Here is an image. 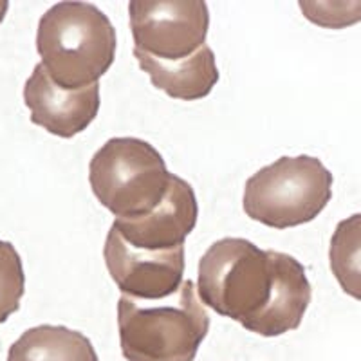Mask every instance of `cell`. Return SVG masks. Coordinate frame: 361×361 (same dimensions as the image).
Segmentation results:
<instances>
[{
	"instance_id": "15",
	"label": "cell",
	"mask_w": 361,
	"mask_h": 361,
	"mask_svg": "<svg viewBox=\"0 0 361 361\" xmlns=\"http://www.w3.org/2000/svg\"><path fill=\"white\" fill-rule=\"evenodd\" d=\"M8 2H6V0H0V22L4 20V17H6V13H8Z\"/></svg>"
},
{
	"instance_id": "9",
	"label": "cell",
	"mask_w": 361,
	"mask_h": 361,
	"mask_svg": "<svg viewBox=\"0 0 361 361\" xmlns=\"http://www.w3.org/2000/svg\"><path fill=\"white\" fill-rule=\"evenodd\" d=\"M199 204L195 192L185 179L172 176L169 193L150 214L140 219H116L119 235L140 250H173L185 246V240L197 224Z\"/></svg>"
},
{
	"instance_id": "14",
	"label": "cell",
	"mask_w": 361,
	"mask_h": 361,
	"mask_svg": "<svg viewBox=\"0 0 361 361\" xmlns=\"http://www.w3.org/2000/svg\"><path fill=\"white\" fill-rule=\"evenodd\" d=\"M305 17L316 25L331 29L347 27L361 22V2H300Z\"/></svg>"
},
{
	"instance_id": "10",
	"label": "cell",
	"mask_w": 361,
	"mask_h": 361,
	"mask_svg": "<svg viewBox=\"0 0 361 361\" xmlns=\"http://www.w3.org/2000/svg\"><path fill=\"white\" fill-rule=\"evenodd\" d=\"M134 56L140 62V69L150 76L152 85L170 98L185 102L206 98L219 82L215 53L208 45L176 62L159 60L137 49H134Z\"/></svg>"
},
{
	"instance_id": "13",
	"label": "cell",
	"mask_w": 361,
	"mask_h": 361,
	"mask_svg": "<svg viewBox=\"0 0 361 361\" xmlns=\"http://www.w3.org/2000/svg\"><path fill=\"white\" fill-rule=\"evenodd\" d=\"M25 291L24 266L11 243L0 240V324L20 307Z\"/></svg>"
},
{
	"instance_id": "1",
	"label": "cell",
	"mask_w": 361,
	"mask_h": 361,
	"mask_svg": "<svg viewBox=\"0 0 361 361\" xmlns=\"http://www.w3.org/2000/svg\"><path fill=\"white\" fill-rule=\"evenodd\" d=\"M197 291L217 314L264 338L298 329L312 296L305 267L291 255L233 237L221 238L202 255Z\"/></svg>"
},
{
	"instance_id": "12",
	"label": "cell",
	"mask_w": 361,
	"mask_h": 361,
	"mask_svg": "<svg viewBox=\"0 0 361 361\" xmlns=\"http://www.w3.org/2000/svg\"><path fill=\"white\" fill-rule=\"evenodd\" d=\"M329 262L340 288L361 302V214L338 222L329 246Z\"/></svg>"
},
{
	"instance_id": "2",
	"label": "cell",
	"mask_w": 361,
	"mask_h": 361,
	"mask_svg": "<svg viewBox=\"0 0 361 361\" xmlns=\"http://www.w3.org/2000/svg\"><path fill=\"white\" fill-rule=\"evenodd\" d=\"M116 45L112 22L87 2H58L38 22L40 63L63 89H85L99 83L114 63Z\"/></svg>"
},
{
	"instance_id": "3",
	"label": "cell",
	"mask_w": 361,
	"mask_h": 361,
	"mask_svg": "<svg viewBox=\"0 0 361 361\" xmlns=\"http://www.w3.org/2000/svg\"><path fill=\"white\" fill-rule=\"evenodd\" d=\"M118 329L127 361H193L209 331V316L195 283L185 280L164 304L121 296Z\"/></svg>"
},
{
	"instance_id": "11",
	"label": "cell",
	"mask_w": 361,
	"mask_h": 361,
	"mask_svg": "<svg viewBox=\"0 0 361 361\" xmlns=\"http://www.w3.org/2000/svg\"><path fill=\"white\" fill-rule=\"evenodd\" d=\"M8 361H99V357L85 334L63 325H37L9 347Z\"/></svg>"
},
{
	"instance_id": "7",
	"label": "cell",
	"mask_w": 361,
	"mask_h": 361,
	"mask_svg": "<svg viewBox=\"0 0 361 361\" xmlns=\"http://www.w3.org/2000/svg\"><path fill=\"white\" fill-rule=\"evenodd\" d=\"M103 259L119 291L141 302L170 298L185 282V246L140 250L128 244L114 226L109 230Z\"/></svg>"
},
{
	"instance_id": "5",
	"label": "cell",
	"mask_w": 361,
	"mask_h": 361,
	"mask_svg": "<svg viewBox=\"0 0 361 361\" xmlns=\"http://www.w3.org/2000/svg\"><path fill=\"white\" fill-rule=\"evenodd\" d=\"M333 183V173L318 157L283 156L246 180L244 212L276 230L307 224L329 204Z\"/></svg>"
},
{
	"instance_id": "6",
	"label": "cell",
	"mask_w": 361,
	"mask_h": 361,
	"mask_svg": "<svg viewBox=\"0 0 361 361\" xmlns=\"http://www.w3.org/2000/svg\"><path fill=\"white\" fill-rule=\"evenodd\" d=\"M134 49L159 60H183L206 45L208 6L202 0H132Z\"/></svg>"
},
{
	"instance_id": "4",
	"label": "cell",
	"mask_w": 361,
	"mask_h": 361,
	"mask_svg": "<svg viewBox=\"0 0 361 361\" xmlns=\"http://www.w3.org/2000/svg\"><path fill=\"white\" fill-rule=\"evenodd\" d=\"M163 156L137 137H112L89 164L96 199L116 219H140L163 202L172 183Z\"/></svg>"
},
{
	"instance_id": "8",
	"label": "cell",
	"mask_w": 361,
	"mask_h": 361,
	"mask_svg": "<svg viewBox=\"0 0 361 361\" xmlns=\"http://www.w3.org/2000/svg\"><path fill=\"white\" fill-rule=\"evenodd\" d=\"M24 102L31 112V123L69 140L85 130L98 116L99 83L85 89H63L53 82L42 63H37L24 85Z\"/></svg>"
}]
</instances>
